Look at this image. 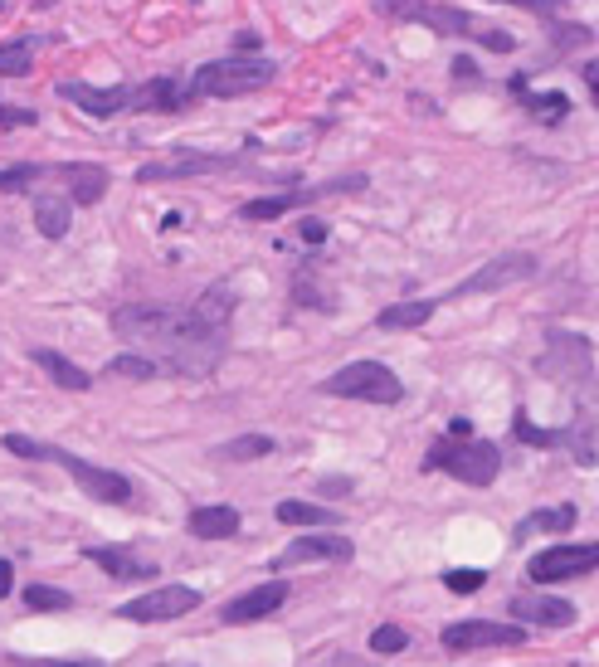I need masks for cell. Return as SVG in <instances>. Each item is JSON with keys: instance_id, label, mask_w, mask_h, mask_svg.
<instances>
[{"instance_id": "6da1fadb", "label": "cell", "mask_w": 599, "mask_h": 667, "mask_svg": "<svg viewBox=\"0 0 599 667\" xmlns=\"http://www.w3.org/2000/svg\"><path fill=\"white\" fill-rule=\"evenodd\" d=\"M113 332L176 375L215 371V361L225 351V336L210 332L195 317V307L190 312H181V307H122V312H113Z\"/></svg>"}, {"instance_id": "7a4b0ae2", "label": "cell", "mask_w": 599, "mask_h": 667, "mask_svg": "<svg viewBox=\"0 0 599 667\" xmlns=\"http://www.w3.org/2000/svg\"><path fill=\"white\" fill-rule=\"evenodd\" d=\"M273 83V64L268 59H215L190 78V98H244Z\"/></svg>"}, {"instance_id": "3957f363", "label": "cell", "mask_w": 599, "mask_h": 667, "mask_svg": "<svg viewBox=\"0 0 599 667\" xmlns=\"http://www.w3.org/2000/svg\"><path fill=\"white\" fill-rule=\"evenodd\" d=\"M424 468H444L468 487H487L502 468V453L487 439H444V444H434L424 453Z\"/></svg>"}, {"instance_id": "277c9868", "label": "cell", "mask_w": 599, "mask_h": 667, "mask_svg": "<svg viewBox=\"0 0 599 667\" xmlns=\"http://www.w3.org/2000/svg\"><path fill=\"white\" fill-rule=\"evenodd\" d=\"M322 395H337V400H366V405H395L405 395L400 375L380 361H351L337 375L322 380Z\"/></svg>"}, {"instance_id": "5b68a950", "label": "cell", "mask_w": 599, "mask_h": 667, "mask_svg": "<svg viewBox=\"0 0 599 667\" xmlns=\"http://www.w3.org/2000/svg\"><path fill=\"white\" fill-rule=\"evenodd\" d=\"M380 15L390 20H414V25H429L434 35H453V39H483V20L468 15V10H453V5H434V0H380Z\"/></svg>"}, {"instance_id": "8992f818", "label": "cell", "mask_w": 599, "mask_h": 667, "mask_svg": "<svg viewBox=\"0 0 599 667\" xmlns=\"http://www.w3.org/2000/svg\"><path fill=\"white\" fill-rule=\"evenodd\" d=\"M195 604H200V594L190 590V585H156V590L127 599V604L117 609V619H122V624H166V619L190 614Z\"/></svg>"}, {"instance_id": "52a82bcc", "label": "cell", "mask_w": 599, "mask_h": 667, "mask_svg": "<svg viewBox=\"0 0 599 667\" xmlns=\"http://www.w3.org/2000/svg\"><path fill=\"white\" fill-rule=\"evenodd\" d=\"M599 570V541L590 546H546L541 556H531L526 575L536 585H556V580H570V575H590Z\"/></svg>"}, {"instance_id": "ba28073f", "label": "cell", "mask_w": 599, "mask_h": 667, "mask_svg": "<svg viewBox=\"0 0 599 667\" xmlns=\"http://www.w3.org/2000/svg\"><path fill=\"white\" fill-rule=\"evenodd\" d=\"M526 638L522 624H492V619H463L444 629V648L449 653H473V648H517Z\"/></svg>"}, {"instance_id": "9c48e42d", "label": "cell", "mask_w": 599, "mask_h": 667, "mask_svg": "<svg viewBox=\"0 0 599 667\" xmlns=\"http://www.w3.org/2000/svg\"><path fill=\"white\" fill-rule=\"evenodd\" d=\"M49 458L54 463H64L69 468V478L88 492V497H98V502H132V482L113 473V468H98V463H83L74 453H59V448H49Z\"/></svg>"}, {"instance_id": "30bf717a", "label": "cell", "mask_w": 599, "mask_h": 667, "mask_svg": "<svg viewBox=\"0 0 599 667\" xmlns=\"http://www.w3.org/2000/svg\"><path fill=\"white\" fill-rule=\"evenodd\" d=\"M546 356H541V371L556 375V380H585L590 375V341L570 332H551L546 336Z\"/></svg>"}, {"instance_id": "8fae6325", "label": "cell", "mask_w": 599, "mask_h": 667, "mask_svg": "<svg viewBox=\"0 0 599 667\" xmlns=\"http://www.w3.org/2000/svg\"><path fill=\"white\" fill-rule=\"evenodd\" d=\"M536 273V259L531 254H502V259H492L487 268H478L468 283H458L453 293L468 297V293H492V288H507V283H522Z\"/></svg>"}, {"instance_id": "7c38bea8", "label": "cell", "mask_w": 599, "mask_h": 667, "mask_svg": "<svg viewBox=\"0 0 599 667\" xmlns=\"http://www.w3.org/2000/svg\"><path fill=\"white\" fill-rule=\"evenodd\" d=\"M512 619H517V624L565 629V624H575V604L561 599V594H517V599H512Z\"/></svg>"}, {"instance_id": "4fadbf2b", "label": "cell", "mask_w": 599, "mask_h": 667, "mask_svg": "<svg viewBox=\"0 0 599 667\" xmlns=\"http://www.w3.org/2000/svg\"><path fill=\"white\" fill-rule=\"evenodd\" d=\"M59 98L78 103L88 117H117L132 108V88H93V83H59Z\"/></svg>"}, {"instance_id": "5bb4252c", "label": "cell", "mask_w": 599, "mask_h": 667, "mask_svg": "<svg viewBox=\"0 0 599 667\" xmlns=\"http://www.w3.org/2000/svg\"><path fill=\"white\" fill-rule=\"evenodd\" d=\"M356 556V546L346 541V536H298L283 556L273 560V570H288V565H307V560H351Z\"/></svg>"}, {"instance_id": "9a60e30c", "label": "cell", "mask_w": 599, "mask_h": 667, "mask_svg": "<svg viewBox=\"0 0 599 667\" xmlns=\"http://www.w3.org/2000/svg\"><path fill=\"white\" fill-rule=\"evenodd\" d=\"M234 156H181V161H151L137 171V181L151 186V181H181V176H210V171H229Z\"/></svg>"}, {"instance_id": "2e32d148", "label": "cell", "mask_w": 599, "mask_h": 667, "mask_svg": "<svg viewBox=\"0 0 599 667\" xmlns=\"http://www.w3.org/2000/svg\"><path fill=\"white\" fill-rule=\"evenodd\" d=\"M283 599H288V585H259V590L239 594V599H229L225 604V624H254V619H268L273 609H283Z\"/></svg>"}, {"instance_id": "e0dca14e", "label": "cell", "mask_w": 599, "mask_h": 667, "mask_svg": "<svg viewBox=\"0 0 599 667\" xmlns=\"http://www.w3.org/2000/svg\"><path fill=\"white\" fill-rule=\"evenodd\" d=\"M88 560L98 565V570H108L113 580H127V585H137V580H156V565L151 560H137V556H127L122 546H88Z\"/></svg>"}, {"instance_id": "ac0fdd59", "label": "cell", "mask_w": 599, "mask_h": 667, "mask_svg": "<svg viewBox=\"0 0 599 667\" xmlns=\"http://www.w3.org/2000/svg\"><path fill=\"white\" fill-rule=\"evenodd\" d=\"M186 526H190V536H200V541H229V536L239 531V512L225 507V502H215V507H195Z\"/></svg>"}, {"instance_id": "d6986e66", "label": "cell", "mask_w": 599, "mask_h": 667, "mask_svg": "<svg viewBox=\"0 0 599 667\" xmlns=\"http://www.w3.org/2000/svg\"><path fill=\"white\" fill-rule=\"evenodd\" d=\"M322 190H283V195H259V200H249L244 210H239V220L259 224V220H278V215H288V210H298V205H312Z\"/></svg>"}, {"instance_id": "ffe728a7", "label": "cell", "mask_w": 599, "mask_h": 667, "mask_svg": "<svg viewBox=\"0 0 599 667\" xmlns=\"http://www.w3.org/2000/svg\"><path fill=\"white\" fill-rule=\"evenodd\" d=\"M30 356H35L39 371H49V380H54L59 390H74V395H78V390H88V385H93V375L78 371L64 351H49V346H39V351H30Z\"/></svg>"}, {"instance_id": "44dd1931", "label": "cell", "mask_w": 599, "mask_h": 667, "mask_svg": "<svg viewBox=\"0 0 599 667\" xmlns=\"http://www.w3.org/2000/svg\"><path fill=\"white\" fill-rule=\"evenodd\" d=\"M74 220V200L69 195H39L35 200V229L44 239H64Z\"/></svg>"}, {"instance_id": "7402d4cb", "label": "cell", "mask_w": 599, "mask_h": 667, "mask_svg": "<svg viewBox=\"0 0 599 667\" xmlns=\"http://www.w3.org/2000/svg\"><path fill=\"white\" fill-rule=\"evenodd\" d=\"M59 176L74 186L78 205H98V200L108 195V171H103V166H88V161H78V166H59Z\"/></svg>"}, {"instance_id": "603a6c76", "label": "cell", "mask_w": 599, "mask_h": 667, "mask_svg": "<svg viewBox=\"0 0 599 667\" xmlns=\"http://www.w3.org/2000/svg\"><path fill=\"white\" fill-rule=\"evenodd\" d=\"M190 98V88L181 93V83L176 78H151L147 88H137L132 93V108L137 112H171V108H181Z\"/></svg>"}, {"instance_id": "cb8c5ba5", "label": "cell", "mask_w": 599, "mask_h": 667, "mask_svg": "<svg viewBox=\"0 0 599 667\" xmlns=\"http://www.w3.org/2000/svg\"><path fill=\"white\" fill-rule=\"evenodd\" d=\"M429 317H434V302L414 297V302H395V307H385V312L375 317V327H380V332H410V327H424Z\"/></svg>"}, {"instance_id": "d4e9b609", "label": "cell", "mask_w": 599, "mask_h": 667, "mask_svg": "<svg viewBox=\"0 0 599 667\" xmlns=\"http://www.w3.org/2000/svg\"><path fill=\"white\" fill-rule=\"evenodd\" d=\"M229 312H234V293H229V283H215L210 293L195 302V317H200V322H205L210 332H220V336H225Z\"/></svg>"}, {"instance_id": "484cf974", "label": "cell", "mask_w": 599, "mask_h": 667, "mask_svg": "<svg viewBox=\"0 0 599 667\" xmlns=\"http://www.w3.org/2000/svg\"><path fill=\"white\" fill-rule=\"evenodd\" d=\"M575 507L565 502V507H546V512H531L526 521H517V541H526V536H536V531H570L575 526Z\"/></svg>"}, {"instance_id": "4316f807", "label": "cell", "mask_w": 599, "mask_h": 667, "mask_svg": "<svg viewBox=\"0 0 599 667\" xmlns=\"http://www.w3.org/2000/svg\"><path fill=\"white\" fill-rule=\"evenodd\" d=\"M268 453H273V439H268V434H239V439H229V444L215 448L220 463H254V458H268Z\"/></svg>"}, {"instance_id": "83f0119b", "label": "cell", "mask_w": 599, "mask_h": 667, "mask_svg": "<svg viewBox=\"0 0 599 667\" xmlns=\"http://www.w3.org/2000/svg\"><path fill=\"white\" fill-rule=\"evenodd\" d=\"M278 521H288V526H332L337 512H332V507H312V502L288 497V502H278Z\"/></svg>"}, {"instance_id": "f1b7e54d", "label": "cell", "mask_w": 599, "mask_h": 667, "mask_svg": "<svg viewBox=\"0 0 599 667\" xmlns=\"http://www.w3.org/2000/svg\"><path fill=\"white\" fill-rule=\"evenodd\" d=\"M30 64H35V44H30V39L0 44V78H25Z\"/></svg>"}, {"instance_id": "f546056e", "label": "cell", "mask_w": 599, "mask_h": 667, "mask_svg": "<svg viewBox=\"0 0 599 667\" xmlns=\"http://www.w3.org/2000/svg\"><path fill=\"white\" fill-rule=\"evenodd\" d=\"M161 371H166L161 361L137 356V351H127V356H113V361H108V375H127V380H156Z\"/></svg>"}, {"instance_id": "4dcf8cb0", "label": "cell", "mask_w": 599, "mask_h": 667, "mask_svg": "<svg viewBox=\"0 0 599 667\" xmlns=\"http://www.w3.org/2000/svg\"><path fill=\"white\" fill-rule=\"evenodd\" d=\"M526 112L536 122H561V117H570V98L565 93H526Z\"/></svg>"}, {"instance_id": "1f68e13d", "label": "cell", "mask_w": 599, "mask_h": 667, "mask_svg": "<svg viewBox=\"0 0 599 667\" xmlns=\"http://www.w3.org/2000/svg\"><path fill=\"white\" fill-rule=\"evenodd\" d=\"M25 604L39 609V614H49V609H69V604H74V594L54 590V585H30V590H25Z\"/></svg>"}, {"instance_id": "d6a6232c", "label": "cell", "mask_w": 599, "mask_h": 667, "mask_svg": "<svg viewBox=\"0 0 599 667\" xmlns=\"http://www.w3.org/2000/svg\"><path fill=\"white\" fill-rule=\"evenodd\" d=\"M517 439H522V444H536V448H556L565 434H556V429H541V424H531L526 414H517Z\"/></svg>"}, {"instance_id": "836d02e7", "label": "cell", "mask_w": 599, "mask_h": 667, "mask_svg": "<svg viewBox=\"0 0 599 667\" xmlns=\"http://www.w3.org/2000/svg\"><path fill=\"white\" fill-rule=\"evenodd\" d=\"M405 643H410V633L395 629V624H380V629L371 633V648H375V653H400Z\"/></svg>"}, {"instance_id": "e575fe53", "label": "cell", "mask_w": 599, "mask_h": 667, "mask_svg": "<svg viewBox=\"0 0 599 667\" xmlns=\"http://www.w3.org/2000/svg\"><path fill=\"white\" fill-rule=\"evenodd\" d=\"M444 585H449L453 594H473V590H483L487 585V570H449Z\"/></svg>"}, {"instance_id": "d590c367", "label": "cell", "mask_w": 599, "mask_h": 667, "mask_svg": "<svg viewBox=\"0 0 599 667\" xmlns=\"http://www.w3.org/2000/svg\"><path fill=\"white\" fill-rule=\"evenodd\" d=\"M5 448L20 453V458H35V463L49 458V444H35V439H25V434H5Z\"/></svg>"}, {"instance_id": "8d00e7d4", "label": "cell", "mask_w": 599, "mask_h": 667, "mask_svg": "<svg viewBox=\"0 0 599 667\" xmlns=\"http://www.w3.org/2000/svg\"><path fill=\"white\" fill-rule=\"evenodd\" d=\"M39 117L30 108H10V103H0V132H15V127H35Z\"/></svg>"}, {"instance_id": "74e56055", "label": "cell", "mask_w": 599, "mask_h": 667, "mask_svg": "<svg viewBox=\"0 0 599 667\" xmlns=\"http://www.w3.org/2000/svg\"><path fill=\"white\" fill-rule=\"evenodd\" d=\"M15 667H98L88 658H15Z\"/></svg>"}, {"instance_id": "f35d334b", "label": "cell", "mask_w": 599, "mask_h": 667, "mask_svg": "<svg viewBox=\"0 0 599 667\" xmlns=\"http://www.w3.org/2000/svg\"><path fill=\"white\" fill-rule=\"evenodd\" d=\"M556 44H561V49H580V44H590V30H585V25H561V30H556Z\"/></svg>"}, {"instance_id": "ab89813d", "label": "cell", "mask_w": 599, "mask_h": 667, "mask_svg": "<svg viewBox=\"0 0 599 667\" xmlns=\"http://www.w3.org/2000/svg\"><path fill=\"white\" fill-rule=\"evenodd\" d=\"M502 5H517V10H531V15H556L565 0H502Z\"/></svg>"}, {"instance_id": "60d3db41", "label": "cell", "mask_w": 599, "mask_h": 667, "mask_svg": "<svg viewBox=\"0 0 599 667\" xmlns=\"http://www.w3.org/2000/svg\"><path fill=\"white\" fill-rule=\"evenodd\" d=\"M298 234H302V244H327V224L322 220H302Z\"/></svg>"}, {"instance_id": "b9f144b4", "label": "cell", "mask_w": 599, "mask_h": 667, "mask_svg": "<svg viewBox=\"0 0 599 667\" xmlns=\"http://www.w3.org/2000/svg\"><path fill=\"white\" fill-rule=\"evenodd\" d=\"M453 78H463V83H473V78H478V64H473L468 54H458V59H453Z\"/></svg>"}, {"instance_id": "7bdbcfd3", "label": "cell", "mask_w": 599, "mask_h": 667, "mask_svg": "<svg viewBox=\"0 0 599 667\" xmlns=\"http://www.w3.org/2000/svg\"><path fill=\"white\" fill-rule=\"evenodd\" d=\"M351 492V478H327L322 482V497H346Z\"/></svg>"}, {"instance_id": "ee69618b", "label": "cell", "mask_w": 599, "mask_h": 667, "mask_svg": "<svg viewBox=\"0 0 599 667\" xmlns=\"http://www.w3.org/2000/svg\"><path fill=\"white\" fill-rule=\"evenodd\" d=\"M585 88H590V98H595V108H599V59L585 64Z\"/></svg>"}, {"instance_id": "f6af8a7d", "label": "cell", "mask_w": 599, "mask_h": 667, "mask_svg": "<svg viewBox=\"0 0 599 667\" xmlns=\"http://www.w3.org/2000/svg\"><path fill=\"white\" fill-rule=\"evenodd\" d=\"M15 590V570H10V560H0V599Z\"/></svg>"}, {"instance_id": "bcb514c9", "label": "cell", "mask_w": 599, "mask_h": 667, "mask_svg": "<svg viewBox=\"0 0 599 667\" xmlns=\"http://www.w3.org/2000/svg\"><path fill=\"white\" fill-rule=\"evenodd\" d=\"M449 439H473V424H468V419H453V424H449Z\"/></svg>"}]
</instances>
